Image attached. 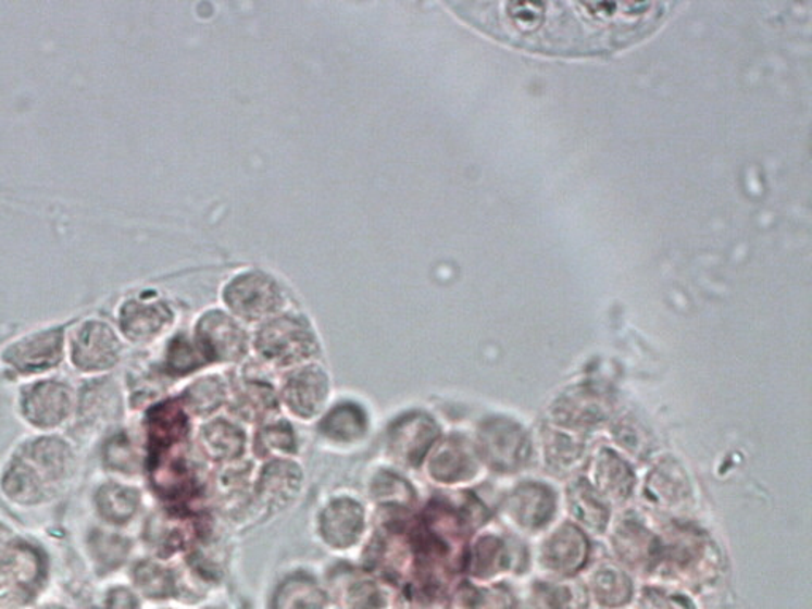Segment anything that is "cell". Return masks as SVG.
<instances>
[{
	"instance_id": "e575fe53",
	"label": "cell",
	"mask_w": 812,
	"mask_h": 609,
	"mask_svg": "<svg viewBox=\"0 0 812 609\" xmlns=\"http://www.w3.org/2000/svg\"><path fill=\"white\" fill-rule=\"evenodd\" d=\"M546 457L555 469L570 465L583 456V446L572 437L563 434H551L545 445Z\"/></svg>"
},
{
	"instance_id": "e0dca14e",
	"label": "cell",
	"mask_w": 812,
	"mask_h": 609,
	"mask_svg": "<svg viewBox=\"0 0 812 609\" xmlns=\"http://www.w3.org/2000/svg\"><path fill=\"white\" fill-rule=\"evenodd\" d=\"M61 332H43L12 348L9 361L23 372H36L54 365L61 358Z\"/></svg>"
},
{
	"instance_id": "5b68a950",
	"label": "cell",
	"mask_w": 812,
	"mask_h": 609,
	"mask_svg": "<svg viewBox=\"0 0 812 609\" xmlns=\"http://www.w3.org/2000/svg\"><path fill=\"white\" fill-rule=\"evenodd\" d=\"M440 435V427L428 414L414 411L397 419L387 432L390 456L405 465L417 467Z\"/></svg>"
},
{
	"instance_id": "ffe728a7",
	"label": "cell",
	"mask_w": 812,
	"mask_h": 609,
	"mask_svg": "<svg viewBox=\"0 0 812 609\" xmlns=\"http://www.w3.org/2000/svg\"><path fill=\"white\" fill-rule=\"evenodd\" d=\"M616 549L622 559L630 566H651L660 559V543L651 532L637 522H624L616 532Z\"/></svg>"
},
{
	"instance_id": "4dcf8cb0",
	"label": "cell",
	"mask_w": 812,
	"mask_h": 609,
	"mask_svg": "<svg viewBox=\"0 0 812 609\" xmlns=\"http://www.w3.org/2000/svg\"><path fill=\"white\" fill-rule=\"evenodd\" d=\"M235 407H237L241 417L250 419V421L264 418L265 414L272 413L276 407L273 389L265 383H248L238 394Z\"/></svg>"
},
{
	"instance_id": "f546056e",
	"label": "cell",
	"mask_w": 812,
	"mask_h": 609,
	"mask_svg": "<svg viewBox=\"0 0 812 609\" xmlns=\"http://www.w3.org/2000/svg\"><path fill=\"white\" fill-rule=\"evenodd\" d=\"M254 449L259 457L292 455L296 451V435L292 427L286 422L265 425L255 437Z\"/></svg>"
},
{
	"instance_id": "6da1fadb",
	"label": "cell",
	"mask_w": 812,
	"mask_h": 609,
	"mask_svg": "<svg viewBox=\"0 0 812 609\" xmlns=\"http://www.w3.org/2000/svg\"><path fill=\"white\" fill-rule=\"evenodd\" d=\"M255 351L276 366L309 361L317 352V340L303 318L285 314L272 318L255 335Z\"/></svg>"
},
{
	"instance_id": "44dd1931",
	"label": "cell",
	"mask_w": 812,
	"mask_h": 609,
	"mask_svg": "<svg viewBox=\"0 0 812 609\" xmlns=\"http://www.w3.org/2000/svg\"><path fill=\"white\" fill-rule=\"evenodd\" d=\"M326 594L313 577L292 574L273 595V609H324Z\"/></svg>"
},
{
	"instance_id": "52a82bcc",
	"label": "cell",
	"mask_w": 812,
	"mask_h": 609,
	"mask_svg": "<svg viewBox=\"0 0 812 609\" xmlns=\"http://www.w3.org/2000/svg\"><path fill=\"white\" fill-rule=\"evenodd\" d=\"M303 473L296 462L275 459L259 473L254 493L259 504L271 511L283 510L302 489Z\"/></svg>"
},
{
	"instance_id": "83f0119b",
	"label": "cell",
	"mask_w": 812,
	"mask_h": 609,
	"mask_svg": "<svg viewBox=\"0 0 812 609\" xmlns=\"http://www.w3.org/2000/svg\"><path fill=\"white\" fill-rule=\"evenodd\" d=\"M224 400H226V386H224L223 380L217 378V376H205V378L197 380L185 394L186 407L191 408L193 413L202 414V417L216 411L224 403Z\"/></svg>"
},
{
	"instance_id": "4fadbf2b",
	"label": "cell",
	"mask_w": 812,
	"mask_h": 609,
	"mask_svg": "<svg viewBox=\"0 0 812 609\" xmlns=\"http://www.w3.org/2000/svg\"><path fill=\"white\" fill-rule=\"evenodd\" d=\"M611 401L604 394L583 389L579 393L566 394L555 405V418L565 425L597 424L604 421L610 413Z\"/></svg>"
},
{
	"instance_id": "3957f363",
	"label": "cell",
	"mask_w": 812,
	"mask_h": 609,
	"mask_svg": "<svg viewBox=\"0 0 812 609\" xmlns=\"http://www.w3.org/2000/svg\"><path fill=\"white\" fill-rule=\"evenodd\" d=\"M478 451L497 472H516L528 459L527 435L510 419H487L479 425Z\"/></svg>"
},
{
	"instance_id": "ac0fdd59",
	"label": "cell",
	"mask_w": 812,
	"mask_h": 609,
	"mask_svg": "<svg viewBox=\"0 0 812 609\" xmlns=\"http://www.w3.org/2000/svg\"><path fill=\"white\" fill-rule=\"evenodd\" d=\"M597 487L611 500H625L634 489L635 476L630 467L610 449H601L594 470Z\"/></svg>"
},
{
	"instance_id": "4316f807",
	"label": "cell",
	"mask_w": 812,
	"mask_h": 609,
	"mask_svg": "<svg viewBox=\"0 0 812 609\" xmlns=\"http://www.w3.org/2000/svg\"><path fill=\"white\" fill-rule=\"evenodd\" d=\"M592 589L597 600L604 607H621L627 604L634 592L630 580L613 567H604L596 573Z\"/></svg>"
},
{
	"instance_id": "8d00e7d4",
	"label": "cell",
	"mask_w": 812,
	"mask_h": 609,
	"mask_svg": "<svg viewBox=\"0 0 812 609\" xmlns=\"http://www.w3.org/2000/svg\"><path fill=\"white\" fill-rule=\"evenodd\" d=\"M470 609H514L513 598L500 589L475 592Z\"/></svg>"
},
{
	"instance_id": "7402d4cb",
	"label": "cell",
	"mask_w": 812,
	"mask_h": 609,
	"mask_svg": "<svg viewBox=\"0 0 812 609\" xmlns=\"http://www.w3.org/2000/svg\"><path fill=\"white\" fill-rule=\"evenodd\" d=\"M569 500L570 511L580 524L594 532H603L607 529L610 510L589 483L578 481L570 486Z\"/></svg>"
},
{
	"instance_id": "d6a6232c",
	"label": "cell",
	"mask_w": 812,
	"mask_h": 609,
	"mask_svg": "<svg viewBox=\"0 0 812 609\" xmlns=\"http://www.w3.org/2000/svg\"><path fill=\"white\" fill-rule=\"evenodd\" d=\"M136 583L138 589L151 598H167L175 591V581L171 571L151 562L137 567Z\"/></svg>"
},
{
	"instance_id": "cb8c5ba5",
	"label": "cell",
	"mask_w": 812,
	"mask_h": 609,
	"mask_svg": "<svg viewBox=\"0 0 812 609\" xmlns=\"http://www.w3.org/2000/svg\"><path fill=\"white\" fill-rule=\"evenodd\" d=\"M510 566V552L507 543L499 536H483L469 557V569L475 576L490 577Z\"/></svg>"
},
{
	"instance_id": "1f68e13d",
	"label": "cell",
	"mask_w": 812,
	"mask_h": 609,
	"mask_svg": "<svg viewBox=\"0 0 812 609\" xmlns=\"http://www.w3.org/2000/svg\"><path fill=\"white\" fill-rule=\"evenodd\" d=\"M649 489L660 504L675 505L687 497V480L675 465L659 467L649 480Z\"/></svg>"
},
{
	"instance_id": "d590c367",
	"label": "cell",
	"mask_w": 812,
	"mask_h": 609,
	"mask_svg": "<svg viewBox=\"0 0 812 609\" xmlns=\"http://www.w3.org/2000/svg\"><path fill=\"white\" fill-rule=\"evenodd\" d=\"M348 607L351 609H382L385 595L375 583L362 581L348 591Z\"/></svg>"
},
{
	"instance_id": "ab89813d",
	"label": "cell",
	"mask_w": 812,
	"mask_h": 609,
	"mask_svg": "<svg viewBox=\"0 0 812 609\" xmlns=\"http://www.w3.org/2000/svg\"><path fill=\"white\" fill-rule=\"evenodd\" d=\"M107 609H137V601L127 591L113 592Z\"/></svg>"
},
{
	"instance_id": "74e56055",
	"label": "cell",
	"mask_w": 812,
	"mask_h": 609,
	"mask_svg": "<svg viewBox=\"0 0 812 609\" xmlns=\"http://www.w3.org/2000/svg\"><path fill=\"white\" fill-rule=\"evenodd\" d=\"M642 605L645 609H694L692 605L679 595H666L662 592H646Z\"/></svg>"
},
{
	"instance_id": "ba28073f",
	"label": "cell",
	"mask_w": 812,
	"mask_h": 609,
	"mask_svg": "<svg viewBox=\"0 0 812 609\" xmlns=\"http://www.w3.org/2000/svg\"><path fill=\"white\" fill-rule=\"evenodd\" d=\"M364 527V508L352 498H335L321 513V536L335 549H348L354 546L361 539Z\"/></svg>"
},
{
	"instance_id": "7c38bea8",
	"label": "cell",
	"mask_w": 812,
	"mask_h": 609,
	"mask_svg": "<svg viewBox=\"0 0 812 609\" xmlns=\"http://www.w3.org/2000/svg\"><path fill=\"white\" fill-rule=\"evenodd\" d=\"M115 335L103 324H86L75 340V363L85 370H99L116 361Z\"/></svg>"
},
{
	"instance_id": "7a4b0ae2",
	"label": "cell",
	"mask_w": 812,
	"mask_h": 609,
	"mask_svg": "<svg viewBox=\"0 0 812 609\" xmlns=\"http://www.w3.org/2000/svg\"><path fill=\"white\" fill-rule=\"evenodd\" d=\"M224 302L235 316L245 321H262L273 316L285 302L282 287L272 276L251 270L240 273L227 283Z\"/></svg>"
},
{
	"instance_id": "f1b7e54d",
	"label": "cell",
	"mask_w": 812,
	"mask_h": 609,
	"mask_svg": "<svg viewBox=\"0 0 812 609\" xmlns=\"http://www.w3.org/2000/svg\"><path fill=\"white\" fill-rule=\"evenodd\" d=\"M100 513L112 522H124L137 511L138 494L123 486H107L97 495Z\"/></svg>"
},
{
	"instance_id": "836d02e7",
	"label": "cell",
	"mask_w": 812,
	"mask_h": 609,
	"mask_svg": "<svg viewBox=\"0 0 812 609\" xmlns=\"http://www.w3.org/2000/svg\"><path fill=\"white\" fill-rule=\"evenodd\" d=\"M203 363L205 361L200 356L199 349L186 340L185 337L175 338L172 345L168 346L167 366L176 375L191 373L193 370L199 369L200 365H203Z\"/></svg>"
},
{
	"instance_id": "9c48e42d",
	"label": "cell",
	"mask_w": 812,
	"mask_h": 609,
	"mask_svg": "<svg viewBox=\"0 0 812 609\" xmlns=\"http://www.w3.org/2000/svg\"><path fill=\"white\" fill-rule=\"evenodd\" d=\"M507 511L517 527L528 532L538 531L554 515V493L542 484H523L508 498Z\"/></svg>"
},
{
	"instance_id": "8fae6325",
	"label": "cell",
	"mask_w": 812,
	"mask_h": 609,
	"mask_svg": "<svg viewBox=\"0 0 812 609\" xmlns=\"http://www.w3.org/2000/svg\"><path fill=\"white\" fill-rule=\"evenodd\" d=\"M476 472H478V463H476L475 452L461 438L445 439L428 460V473L438 483H464V481L472 480Z\"/></svg>"
},
{
	"instance_id": "f35d334b",
	"label": "cell",
	"mask_w": 812,
	"mask_h": 609,
	"mask_svg": "<svg viewBox=\"0 0 812 609\" xmlns=\"http://www.w3.org/2000/svg\"><path fill=\"white\" fill-rule=\"evenodd\" d=\"M540 609H569L572 592L565 587H546L540 594Z\"/></svg>"
},
{
	"instance_id": "277c9868",
	"label": "cell",
	"mask_w": 812,
	"mask_h": 609,
	"mask_svg": "<svg viewBox=\"0 0 812 609\" xmlns=\"http://www.w3.org/2000/svg\"><path fill=\"white\" fill-rule=\"evenodd\" d=\"M196 348L205 362H237L247 355L248 337L229 314L207 311L196 324Z\"/></svg>"
},
{
	"instance_id": "603a6c76",
	"label": "cell",
	"mask_w": 812,
	"mask_h": 609,
	"mask_svg": "<svg viewBox=\"0 0 812 609\" xmlns=\"http://www.w3.org/2000/svg\"><path fill=\"white\" fill-rule=\"evenodd\" d=\"M67 393L59 384H41L26 400L27 417L39 425L58 424L67 414Z\"/></svg>"
},
{
	"instance_id": "2e32d148",
	"label": "cell",
	"mask_w": 812,
	"mask_h": 609,
	"mask_svg": "<svg viewBox=\"0 0 812 609\" xmlns=\"http://www.w3.org/2000/svg\"><path fill=\"white\" fill-rule=\"evenodd\" d=\"M367 428L368 418L364 408L351 401L332 408L320 424L324 437L341 445L358 442L367 434Z\"/></svg>"
},
{
	"instance_id": "9a60e30c",
	"label": "cell",
	"mask_w": 812,
	"mask_h": 609,
	"mask_svg": "<svg viewBox=\"0 0 812 609\" xmlns=\"http://www.w3.org/2000/svg\"><path fill=\"white\" fill-rule=\"evenodd\" d=\"M174 320L171 308L162 302H130L124 307V332L134 340H150Z\"/></svg>"
},
{
	"instance_id": "d4e9b609",
	"label": "cell",
	"mask_w": 812,
	"mask_h": 609,
	"mask_svg": "<svg viewBox=\"0 0 812 609\" xmlns=\"http://www.w3.org/2000/svg\"><path fill=\"white\" fill-rule=\"evenodd\" d=\"M154 484L165 497H185L193 489V476L188 463L182 457L171 460L158 459L154 467Z\"/></svg>"
},
{
	"instance_id": "484cf974",
	"label": "cell",
	"mask_w": 812,
	"mask_h": 609,
	"mask_svg": "<svg viewBox=\"0 0 812 609\" xmlns=\"http://www.w3.org/2000/svg\"><path fill=\"white\" fill-rule=\"evenodd\" d=\"M372 497L382 507L397 510H408L416 500L414 489L408 481L390 472H382L375 476L372 483Z\"/></svg>"
},
{
	"instance_id": "30bf717a",
	"label": "cell",
	"mask_w": 812,
	"mask_h": 609,
	"mask_svg": "<svg viewBox=\"0 0 812 609\" xmlns=\"http://www.w3.org/2000/svg\"><path fill=\"white\" fill-rule=\"evenodd\" d=\"M589 545L575 525H562L542 545L541 560L552 573H576L586 563Z\"/></svg>"
},
{
	"instance_id": "8992f818",
	"label": "cell",
	"mask_w": 812,
	"mask_h": 609,
	"mask_svg": "<svg viewBox=\"0 0 812 609\" xmlns=\"http://www.w3.org/2000/svg\"><path fill=\"white\" fill-rule=\"evenodd\" d=\"M329 397V380L317 365L293 370L283 386V400L290 413L302 419L316 417Z\"/></svg>"
},
{
	"instance_id": "d6986e66",
	"label": "cell",
	"mask_w": 812,
	"mask_h": 609,
	"mask_svg": "<svg viewBox=\"0 0 812 609\" xmlns=\"http://www.w3.org/2000/svg\"><path fill=\"white\" fill-rule=\"evenodd\" d=\"M247 435L238 425L226 419L209 422L202 431V446L205 455L216 462L238 459L245 451Z\"/></svg>"
},
{
	"instance_id": "5bb4252c",
	"label": "cell",
	"mask_w": 812,
	"mask_h": 609,
	"mask_svg": "<svg viewBox=\"0 0 812 609\" xmlns=\"http://www.w3.org/2000/svg\"><path fill=\"white\" fill-rule=\"evenodd\" d=\"M151 446L155 452L168 451L188 435L185 408L176 401L158 405L148 418Z\"/></svg>"
}]
</instances>
